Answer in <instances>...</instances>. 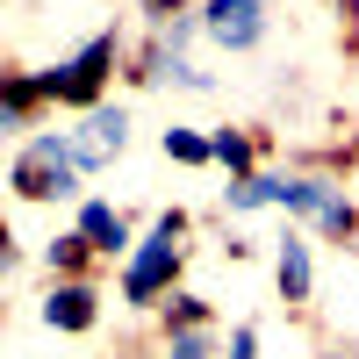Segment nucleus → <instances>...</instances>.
<instances>
[{
    "mask_svg": "<svg viewBox=\"0 0 359 359\" xmlns=\"http://www.w3.org/2000/svg\"><path fill=\"white\" fill-rule=\"evenodd\" d=\"M158 359H223V331H165Z\"/></svg>",
    "mask_w": 359,
    "mask_h": 359,
    "instance_id": "f3484780",
    "label": "nucleus"
},
{
    "mask_svg": "<svg viewBox=\"0 0 359 359\" xmlns=\"http://www.w3.org/2000/svg\"><path fill=\"white\" fill-rule=\"evenodd\" d=\"M331 158H338V165H345V172H352V187H359V130H352V137H345V144H338V151H331Z\"/></svg>",
    "mask_w": 359,
    "mask_h": 359,
    "instance_id": "6ab92c4d",
    "label": "nucleus"
},
{
    "mask_svg": "<svg viewBox=\"0 0 359 359\" xmlns=\"http://www.w3.org/2000/svg\"><path fill=\"white\" fill-rule=\"evenodd\" d=\"M158 151H165V165H187V172H208V165H216V144H208V130H194V123L158 130Z\"/></svg>",
    "mask_w": 359,
    "mask_h": 359,
    "instance_id": "2eb2a0df",
    "label": "nucleus"
},
{
    "mask_svg": "<svg viewBox=\"0 0 359 359\" xmlns=\"http://www.w3.org/2000/svg\"><path fill=\"white\" fill-rule=\"evenodd\" d=\"M43 115H50V101H43V86H36V72L29 65H15V72H0V137H36L43 130Z\"/></svg>",
    "mask_w": 359,
    "mask_h": 359,
    "instance_id": "9b49d317",
    "label": "nucleus"
},
{
    "mask_svg": "<svg viewBox=\"0 0 359 359\" xmlns=\"http://www.w3.org/2000/svg\"><path fill=\"white\" fill-rule=\"evenodd\" d=\"M165 331H223V323H216V302L194 294V287H180L172 302L158 309V338H165Z\"/></svg>",
    "mask_w": 359,
    "mask_h": 359,
    "instance_id": "dca6fc26",
    "label": "nucleus"
},
{
    "mask_svg": "<svg viewBox=\"0 0 359 359\" xmlns=\"http://www.w3.org/2000/svg\"><path fill=\"white\" fill-rule=\"evenodd\" d=\"M94 266H101V259H94V245H86L72 223L43 245V273H50V280H94Z\"/></svg>",
    "mask_w": 359,
    "mask_h": 359,
    "instance_id": "4468645a",
    "label": "nucleus"
},
{
    "mask_svg": "<svg viewBox=\"0 0 359 359\" xmlns=\"http://www.w3.org/2000/svg\"><path fill=\"white\" fill-rule=\"evenodd\" d=\"M65 130H72V151L86 165V180H101L115 158L130 151V101H101V108H86V115H65Z\"/></svg>",
    "mask_w": 359,
    "mask_h": 359,
    "instance_id": "0eeeda50",
    "label": "nucleus"
},
{
    "mask_svg": "<svg viewBox=\"0 0 359 359\" xmlns=\"http://www.w3.org/2000/svg\"><path fill=\"white\" fill-rule=\"evenodd\" d=\"M36 323L57 338H94L101 331V280H50L36 302Z\"/></svg>",
    "mask_w": 359,
    "mask_h": 359,
    "instance_id": "9d476101",
    "label": "nucleus"
},
{
    "mask_svg": "<svg viewBox=\"0 0 359 359\" xmlns=\"http://www.w3.org/2000/svg\"><path fill=\"white\" fill-rule=\"evenodd\" d=\"M187 230H194L187 208H158V216H151V230L137 237V252L115 266V302H123V309L158 316L180 294V280H187V252H194Z\"/></svg>",
    "mask_w": 359,
    "mask_h": 359,
    "instance_id": "f03ea898",
    "label": "nucleus"
},
{
    "mask_svg": "<svg viewBox=\"0 0 359 359\" xmlns=\"http://www.w3.org/2000/svg\"><path fill=\"white\" fill-rule=\"evenodd\" d=\"M280 223H302L316 245L352 252L359 245V187H352V172L331 151L280 165Z\"/></svg>",
    "mask_w": 359,
    "mask_h": 359,
    "instance_id": "f257e3e1",
    "label": "nucleus"
},
{
    "mask_svg": "<svg viewBox=\"0 0 359 359\" xmlns=\"http://www.w3.org/2000/svg\"><path fill=\"white\" fill-rule=\"evenodd\" d=\"M201 22V43L216 57H259L266 43H273V0H201L194 8Z\"/></svg>",
    "mask_w": 359,
    "mask_h": 359,
    "instance_id": "423d86ee",
    "label": "nucleus"
},
{
    "mask_svg": "<svg viewBox=\"0 0 359 359\" xmlns=\"http://www.w3.org/2000/svg\"><path fill=\"white\" fill-rule=\"evenodd\" d=\"M208 144H216V172H230V180H245V172L266 165V144H259L252 123H216V130H208Z\"/></svg>",
    "mask_w": 359,
    "mask_h": 359,
    "instance_id": "ddd939ff",
    "label": "nucleus"
},
{
    "mask_svg": "<svg viewBox=\"0 0 359 359\" xmlns=\"http://www.w3.org/2000/svg\"><path fill=\"white\" fill-rule=\"evenodd\" d=\"M259 352H266L259 323H230V331H223V359H259Z\"/></svg>",
    "mask_w": 359,
    "mask_h": 359,
    "instance_id": "a211bd4d",
    "label": "nucleus"
},
{
    "mask_svg": "<svg viewBox=\"0 0 359 359\" xmlns=\"http://www.w3.org/2000/svg\"><path fill=\"white\" fill-rule=\"evenodd\" d=\"M194 8H201V0H194ZM194 50H208L194 15L144 22V36L130 50V86H144V94H216V72H208Z\"/></svg>",
    "mask_w": 359,
    "mask_h": 359,
    "instance_id": "39448f33",
    "label": "nucleus"
},
{
    "mask_svg": "<svg viewBox=\"0 0 359 359\" xmlns=\"http://www.w3.org/2000/svg\"><path fill=\"white\" fill-rule=\"evenodd\" d=\"M86 187H94V180H86L65 123H43L36 137L15 144V158H8V194H15L22 208H79Z\"/></svg>",
    "mask_w": 359,
    "mask_h": 359,
    "instance_id": "20e7f679",
    "label": "nucleus"
},
{
    "mask_svg": "<svg viewBox=\"0 0 359 359\" xmlns=\"http://www.w3.org/2000/svg\"><path fill=\"white\" fill-rule=\"evenodd\" d=\"M72 230L94 245V259H101V266H123V259L137 252V237H144V230H137V216H130V208H115L108 194H86V201L72 208Z\"/></svg>",
    "mask_w": 359,
    "mask_h": 359,
    "instance_id": "1a4fd4ad",
    "label": "nucleus"
},
{
    "mask_svg": "<svg viewBox=\"0 0 359 359\" xmlns=\"http://www.w3.org/2000/svg\"><path fill=\"white\" fill-rule=\"evenodd\" d=\"M316 237L302 230V223H280V237H273V294H280V309L287 316H309L316 309Z\"/></svg>",
    "mask_w": 359,
    "mask_h": 359,
    "instance_id": "6e6552de",
    "label": "nucleus"
},
{
    "mask_svg": "<svg viewBox=\"0 0 359 359\" xmlns=\"http://www.w3.org/2000/svg\"><path fill=\"white\" fill-rule=\"evenodd\" d=\"M216 216L237 230V223H252V216H280V165H259L245 180H230V187L216 194Z\"/></svg>",
    "mask_w": 359,
    "mask_h": 359,
    "instance_id": "f8f14e48",
    "label": "nucleus"
},
{
    "mask_svg": "<svg viewBox=\"0 0 359 359\" xmlns=\"http://www.w3.org/2000/svg\"><path fill=\"white\" fill-rule=\"evenodd\" d=\"M130 50H137V43L108 22V29H94V36H79L65 57H50V65L36 72L50 115H86V108L115 101V72H130Z\"/></svg>",
    "mask_w": 359,
    "mask_h": 359,
    "instance_id": "7ed1b4c3",
    "label": "nucleus"
}]
</instances>
